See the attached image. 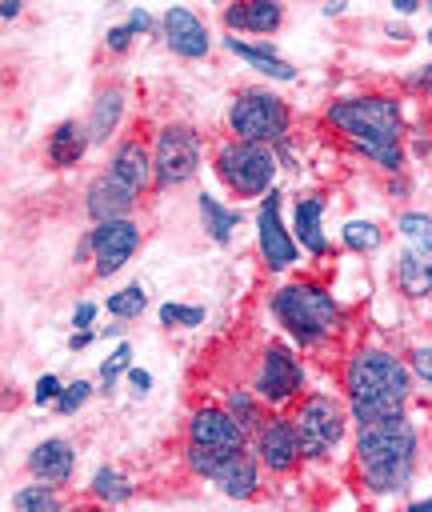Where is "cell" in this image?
I'll return each instance as SVG.
<instances>
[{
	"label": "cell",
	"instance_id": "1",
	"mask_svg": "<svg viewBox=\"0 0 432 512\" xmlns=\"http://www.w3.org/2000/svg\"><path fill=\"white\" fill-rule=\"evenodd\" d=\"M356 464L372 492H400L416 464V432L404 412L360 424L356 436Z\"/></svg>",
	"mask_w": 432,
	"mask_h": 512
},
{
	"label": "cell",
	"instance_id": "2",
	"mask_svg": "<svg viewBox=\"0 0 432 512\" xmlns=\"http://www.w3.org/2000/svg\"><path fill=\"white\" fill-rule=\"evenodd\" d=\"M328 124H336L380 168H388V172L400 168V160H404V152H400V104L392 96L340 100L328 108Z\"/></svg>",
	"mask_w": 432,
	"mask_h": 512
},
{
	"label": "cell",
	"instance_id": "3",
	"mask_svg": "<svg viewBox=\"0 0 432 512\" xmlns=\"http://www.w3.org/2000/svg\"><path fill=\"white\" fill-rule=\"evenodd\" d=\"M344 388H348L352 416L360 424H372V420H384V416L400 412V404L408 396V368L388 352L364 348L348 360Z\"/></svg>",
	"mask_w": 432,
	"mask_h": 512
},
{
	"label": "cell",
	"instance_id": "4",
	"mask_svg": "<svg viewBox=\"0 0 432 512\" xmlns=\"http://www.w3.org/2000/svg\"><path fill=\"white\" fill-rule=\"evenodd\" d=\"M272 312L276 320L300 340V344H316L336 328V304L320 284H288L272 296Z\"/></svg>",
	"mask_w": 432,
	"mask_h": 512
},
{
	"label": "cell",
	"instance_id": "5",
	"mask_svg": "<svg viewBox=\"0 0 432 512\" xmlns=\"http://www.w3.org/2000/svg\"><path fill=\"white\" fill-rule=\"evenodd\" d=\"M228 124L244 144H268L288 132V108L272 92H244L228 108Z\"/></svg>",
	"mask_w": 432,
	"mask_h": 512
},
{
	"label": "cell",
	"instance_id": "6",
	"mask_svg": "<svg viewBox=\"0 0 432 512\" xmlns=\"http://www.w3.org/2000/svg\"><path fill=\"white\" fill-rule=\"evenodd\" d=\"M216 172L224 176V184L240 196H260L268 184H272V172H276V160L264 144H244V140H232L216 152Z\"/></svg>",
	"mask_w": 432,
	"mask_h": 512
},
{
	"label": "cell",
	"instance_id": "7",
	"mask_svg": "<svg viewBox=\"0 0 432 512\" xmlns=\"http://www.w3.org/2000/svg\"><path fill=\"white\" fill-rule=\"evenodd\" d=\"M292 428H296V440H300L304 456H324L344 436V412L332 396H308L300 404V412L292 416Z\"/></svg>",
	"mask_w": 432,
	"mask_h": 512
},
{
	"label": "cell",
	"instance_id": "8",
	"mask_svg": "<svg viewBox=\"0 0 432 512\" xmlns=\"http://www.w3.org/2000/svg\"><path fill=\"white\" fill-rule=\"evenodd\" d=\"M200 164V136L184 124H168L156 136V152H152V176L156 188H172L184 184Z\"/></svg>",
	"mask_w": 432,
	"mask_h": 512
},
{
	"label": "cell",
	"instance_id": "9",
	"mask_svg": "<svg viewBox=\"0 0 432 512\" xmlns=\"http://www.w3.org/2000/svg\"><path fill=\"white\" fill-rule=\"evenodd\" d=\"M88 248L96 252V272L100 276H112L140 248V228L132 220H108V224H100L88 236Z\"/></svg>",
	"mask_w": 432,
	"mask_h": 512
},
{
	"label": "cell",
	"instance_id": "10",
	"mask_svg": "<svg viewBox=\"0 0 432 512\" xmlns=\"http://www.w3.org/2000/svg\"><path fill=\"white\" fill-rule=\"evenodd\" d=\"M188 444L220 448V452H244V428L224 408H196L188 424Z\"/></svg>",
	"mask_w": 432,
	"mask_h": 512
},
{
	"label": "cell",
	"instance_id": "11",
	"mask_svg": "<svg viewBox=\"0 0 432 512\" xmlns=\"http://www.w3.org/2000/svg\"><path fill=\"white\" fill-rule=\"evenodd\" d=\"M300 388V364L288 348L272 344L260 360V372H256V392L268 400V404H284L288 396H296Z\"/></svg>",
	"mask_w": 432,
	"mask_h": 512
},
{
	"label": "cell",
	"instance_id": "12",
	"mask_svg": "<svg viewBox=\"0 0 432 512\" xmlns=\"http://www.w3.org/2000/svg\"><path fill=\"white\" fill-rule=\"evenodd\" d=\"M256 224H260V252H264V264L268 268H288L292 260H296V240L284 232V224H280V192H272L268 188V196H264V204H260V212H256Z\"/></svg>",
	"mask_w": 432,
	"mask_h": 512
},
{
	"label": "cell",
	"instance_id": "13",
	"mask_svg": "<svg viewBox=\"0 0 432 512\" xmlns=\"http://www.w3.org/2000/svg\"><path fill=\"white\" fill-rule=\"evenodd\" d=\"M256 452L260 460L272 468V472H288L300 456V440H296V428L292 420H268L260 428V440H256Z\"/></svg>",
	"mask_w": 432,
	"mask_h": 512
},
{
	"label": "cell",
	"instance_id": "14",
	"mask_svg": "<svg viewBox=\"0 0 432 512\" xmlns=\"http://www.w3.org/2000/svg\"><path fill=\"white\" fill-rule=\"evenodd\" d=\"M132 200H136V192H128L112 172H104V176H96V180L88 184V212H92V220H100V224H108V220H128Z\"/></svg>",
	"mask_w": 432,
	"mask_h": 512
},
{
	"label": "cell",
	"instance_id": "15",
	"mask_svg": "<svg viewBox=\"0 0 432 512\" xmlns=\"http://www.w3.org/2000/svg\"><path fill=\"white\" fill-rule=\"evenodd\" d=\"M164 40H168L172 52H180L188 60L208 52V32H204V24L188 8H168L164 12Z\"/></svg>",
	"mask_w": 432,
	"mask_h": 512
},
{
	"label": "cell",
	"instance_id": "16",
	"mask_svg": "<svg viewBox=\"0 0 432 512\" xmlns=\"http://www.w3.org/2000/svg\"><path fill=\"white\" fill-rule=\"evenodd\" d=\"M128 192H144L148 188V176H152V156L140 148V140H124L120 148H116V156H112V168H108Z\"/></svg>",
	"mask_w": 432,
	"mask_h": 512
},
{
	"label": "cell",
	"instance_id": "17",
	"mask_svg": "<svg viewBox=\"0 0 432 512\" xmlns=\"http://www.w3.org/2000/svg\"><path fill=\"white\" fill-rule=\"evenodd\" d=\"M28 468L44 484H64L72 476V444L68 440H44V444H36L32 456H28Z\"/></svg>",
	"mask_w": 432,
	"mask_h": 512
},
{
	"label": "cell",
	"instance_id": "18",
	"mask_svg": "<svg viewBox=\"0 0 432 512\" xmlns=\"http://www.w3.org/2000/svg\"><path fill=\"white\" fill-rule=\"evenodd\" d=\"M216 484H220V492L224 496H236V500H244V496H252L256 492V480H260V472H256V460L248 456V452H236L216 476H212Z\"/></svg>",
	"mask_w": 432,
	"mask_h": 512
},
{
	"label": "cell",
	"instance_id": "19",
	"mask_svg": "<svg viewBox=\"0 0 432 512\" xmlns=\"http://www.w3.org/2000/svg\"><path fill=\"white\" fill-rule=\"evenodd\" d=\"M228 28H248V32H272L280 24V4L272 0H248V4H232L224 12Z\"/></svg>",
	"mask_w": 432,
	"mask_h": 512
},
{
	"label": "cell",
	"instance_id": "20",
	"mask_svg": "<svg viewBox=\"0 0 432 512\" xmlns=\"http://www.w3.org/2000/svg\"><path fill=\"white\" fill-rule=\"evenodd\" d=\"M88 140H92V136H88V128H84V124H76V120L56 124V132H52V140H48V156H52V164H56V168L76 164V160L84 156Z\"/></svg>",
	"mask_w": 432,
	"mask_h": 512
},
{
	"label": "cell",
	"instance_id": "21",
	"mask_svg": "<svg viewBox=\"0 0 432 512\" xmlns=\"http://www.w3.org/2000/svg\"><path fill=\"white\" fill-rule=\"evenodd\" d=\"M320 216H324V200H320V196L296 200V240H300L308 252H316V256L328 248V240H324V232H320Z\"/></svg>",
	"mask_w": 432,
	"mask_h": 512
},
{
	"label": "cell",
	"instance_id": "22",
	"mask_svg": "<svg viewBox=\"0 0 432 512\" xmlns=\"http://www.w3.org/2000/svg\"><path fill=\"white\" fill-rule=\"evenodd\" d=\"M396 276H400V288L408 296H428L432 292V260L416 248L400 252V264H396Z\"/></svg>",
	"mask_w": 432,
	"mask_h": 512
},
{
	"label": "cell",
	"instance_id": "23",
	"mask_svg": "<svg viewBox=\"0 0 432 512\" xmlns=\"http://www.w3.org/2000/svg\"><path fill=\"white\" fill-rule=\"evenodd\" d=\"M120 108H124V100H120V92H116V88L100 92V96H96V104H92L88 136H92V140H108V132H112V128H116V120H120Z\"/></svg>",
	"mask_w": 432,
	"mask_h": 512
},
{
	"label": "cell",
	"instance_id": "24",
	"mask_svg": "<svg viewBox=\"0 0 432 512\" xmlns=\"http://www.w3.org/2000/svg\"><path fill=\"white\" fill-rule=\"evenodd\" d=\"M228 48H232L236 56H244L248 64H256L260 72H268V76H276V80H292V76H296V72H292V68H288V64L280 60V56H272V52H264V48H252V44H240L236 36L228 40Z\"/></svg>",
	"mask_w": 432,
	"mask_h": 512
},
{
	"label": "cell",
	"instance_id": "25",
	"mask_svg": "<svg viewBox=\"0 0 432 512\" xmlns=\"http://www.w3.org/2000/svg\"><path fill=\"white\" fill-rule=\"evenodd\" d=\"M200 220H204V228H208V236L212 240H228L232 236V228H236V216L228 212V208H220L212 196H200Z\"/></svg>",
	"mask_w": 432,
	"mask_h": 512
},
{
	"label": "cell",
	"instance_id": "26",
	"mask_svg": "<svg viewBox=\"0 0 432 512\" xmlns=\"http://www.w3.org/2000/svg\"><path fill=\"white\" fill-rule=\"evenodd\" d=\"M12 504L20 512H60V496L52 492V484H28L12 496Z\"/></svg>",
	"mask_w": 432,
	"mask_h": 512
},
{
	"label": "cell",
	"instance_id": "27",
	"mask_svg": "<svg viewBox=\"0 0 432 512\" xmlns=\"http://www.w3.org/2000/svg\"><path fill=\"white\" fill-rule=\"evenodd\" d=\"M92 492H96L104 504H120V500L132 496V484H128L116 468H100V472L92 476Z\"/></svg>",
	"mask_w": 432,
	"mask_h": 512
},
{
	"label": "cell",
	"instance_id": "28",
	"mask_svg": "<svg viewBox=\"0 0 432 512\" xmlns=\"http://www.w3.org/2000/svg\"><path fill=\"white\" fill-rule=\"evenodd\" d=\"M400 236H404L416 252H432V216H424V212H404V216H400Z\"/></svg>",
	"mask_w": 432,
	"mask_h": 512
},
{
	"label": "cell",
	"instance_id": "29",
	"mask_svg": "<svg viewBox=\"0 0 432 512\" xmlns=\"http://www.w3.org/2000/svg\"><path fill=\"white\" fill-rule=\"evenodd\" d=\"M144 304H148V296H144V288H140V284L120 288V292H112V296H108V312H112V316H120V320L140 316V312H144Z\"/></svg>",
	"mask_w": 432,
	"mask_h": 512
},
{
	"label": "cell",
	"instance_id": "30",
	"mask_svg": "<svg viewBox=\"0 0 432 512\" xmlns=\"http://www.w3.org/2000/svg\"><path fill=\"white\" fill-rule=\"evenodd\" d=\"M232 456H236V452H220V448H204V444H188V464H192V472H200V476H216Z\"/></svg>",
	"mask_w": 432,
	"mask_h": 512
},
{
	"label": "cell",
	"instance_id": "31",
	"mask_svg": "<svg viewBox=\"0 0 432 512\" xmlns=\"http://www.w3.org/2000/svg\"><path fill=\"white\" fill-rule=\"evenodd\" d=\"M344 244L352 252H372V248H380V228L372 220H348L344 224Z\"/></svg>",
	"mask_w": 432,
	"mask_h": 512
},
{
	"label": "cell",
	"instance_id": "32",
	"mask_svg": "<svg viewBox=\"0 0 432 512\" xmlns=\"http://www.w3.org/2000/svg\"><path fill=\"white\" fill-rule=\"evenodd\" d=\"M160 320H164L168 328H172V324H176V328H196V324L204 320V308H188V304H164V308H160Z\"/></svg>",
	"mask_w": 432,
	"mask_h": 512
},
{
	"label": "cell",
	"instance_id": "33",
	"mask_svg": "<svg viewBox=\"0 0 432 512\" xmlns=\"http://www.w3.org/2000/svg\"><path fill=\"white\" fill-rule=\"evenodd\" d=\"M88 392H92V388H88V380H76V384H68V388L60 392V400H56V408H60V412L68 416V412H76V408H80V404L88 400Z\"/></svg>",
	"mask_w": 432,
	"mask_h": 512
},
{
	"label": "cell",
	"instance_id": "34",
	"mask_svg": "<svg viewBox=\"0 0 432 512\" xmlns=\"http://www.w3.org/2000/svg\"><path fill=\"white\" fill-rule=\"evenodd\" d=\"M128 356H132V348H128V344H120V348H116V352H112V356L104 360V368H100L104 384H112V380H116V376H120V372L128 368Z\"/></svg>",
	"mask_w": 432,
	"mask_h": 512
},
{
	"label": "cell",
	"instance_id": "35",
	"mask_svg": "<svg viewBox=\"0 0 432 512\" xmlns=\"http://www.w3.org/2000/svg\"><path fill=\"white\" fill-rule=\"evenodd\" d=\"M228 408H232V416L240 420V428H252V424H256V408H252V400H248L244 392H232V396H228Z\"/></svg>",
	"mask_w": 432,
	"mask_h": 512
},
{
	"label": "cell",
	"instance_id": "36",
	"mask_svg": "<svg viewBox=\"0 0 432 512\" xmlns=\"http://www.w3.org/2000/svg\"><path fill=\"white\" fill-rule=\"evenodd\" d=\"M412 372H416L424 384H432V348H416V352H412Z\"/></svg>",
	"mask_w": 432,
	"mask_h": 512
},
{
	"label": "cell",
	"instance_id": "37",
	"mask_svg": "<svg viewBox=\"0 0 432 512\" xmlns=\"http://www.w3.org/2000/svg\"><path fill=\"white\" fill-rule=\"evenodd\" d=\"M60 380L56 376H40V384H36V404H48V400H60Z\"/></svg>",
	"mask_w": 432,
	"mask_h": 512
},
{
	"label": "cell",
	"instance_id": "38",
	"mask_svg": "<svg viewBox=\"0 0 432 512\" xmlns=\"http://www.w3.org/2000/svg\"><path fill=\"white\" fill-rule=\"evenodd\" d=\"M408 88H412V92H428V96H432V64L416 68V72L408 76Z\"/></svg>",
	"mask_w": 432,
	"mask_h": 512
},
{
	"label": "cell",
	"instance_id": "39",
	"mask_svg": "<svg viewBox=\"0 0 432 512\" xmlns=\"http://www.w3.org/2000/svg\"><path fill=\"white\" fill-rule=\"evenodd\" d=\"M128 36H132V28H128V24L112 28V32H108V48H112V52H124V48H128Z\"/></svg>",
	"mask_w": 432,
	"mask_h": 512
},
{
	"label": "cell",
	"instance_id": "40",
	"mask_svg": "<svg viewBox=\"0 0 432 512\" xmlns=\"http://www.w3.org/2000/svg\"><path fill=\"white\" fill-rule=\"evenodd\" d=\"M92 316H96V304H80L72 320H76V328H88V324H92Z\"/></svg>",
	"mask_w": 432,
	"mask_h": 512
},
{
	"label": "cell",
	"instance_id": "41",
	"mask_svg": "<svg viewBox=\"0 0 432 512\" xmlns=\"http://www.w3.org/2000/svg\"><path fill=\"white\" fill-rule=\"evenodd\" d=\"M128 380H132V388H136V392H148V384H152V376H148V372H136V368L128 372Z\"/></svg>",
	"mask_w": 432,
	"mask_h": 512
},
{
	"label": "cell",
	"instance_id": "42",
	"mask_svg": "<svg viewBox=\"0 0 432 512\" xmlns=\"http://www.w3.org/2000/svg\"><path fill=\"white\" fill-rule=\"evenodd\" d=\"M128 28H132V32H144V28H148V12H140V8H136V12L128 16Z\"/></svg>",
	"mask_w": 432,
	"mask_h": 512
},
{
	"label": "cell",
	"instance_id": "43",
	"mask_svg": "<svg viewBox=\"0 0 432 512\" xmlns=\"http://www.w3.org/2000/svg\"><path fill=\"white\" fill-rule=\"evenodd\" d=\"M16 12H20V4H16V0H8V4H4V8H0V16H4V20H12V16H16Z\"/></svg>",
	"mask_w": 432,
	"mask_h": 512
},
{
	"label": "cell",
	"instance_id": "44",
	"mask_svg": "<svg viewBox=\"0 0 432 512\" xmlns=\"http://www.w3.org/2000/svg\"><path fill=\"white\" fill-rule=\"evenodd\" d=\"M88 340H92V336H88V332H76V336H72V348H84V344H88Z\"/></svg>",
	"mask_w": 432,
	"mask_h": 512
},
{
	"label": "cell",
	"instance_id": "45",
	"mask_svg": "<svg viewBox=\"0 0 432 512\" xmlns=\"http://www.w3.org/2000/svg\"><path fill=\"white\" fill-rule=\"evenodd\" d=\"M408 512H432V496H428V500H420V504H412Z\"/></svg>",
	"mask_w": 432,
	"mask_h": 512
},
{
	"label": "cell",
	"instance_id": "46",
	"mask_svg": "<svg viewBox=\"0 0 432 512\" xmlns=\"http://www.w3.org/2000/svg\"><path fill=\"white\" fill-rule=\"evenodd\" d=\"M72 512H100V508H72Z\"/></svg>",
	"mask_w": 432,
	"mask_h": 512
},
{
	"label": "cell",
	"instance_id": "47",
	"mask_svg": "<svg viewBox=\"0 0 432 512\" xmlns=\"http://www.w3.org/2000/svg\"><path fill=\"white\" fill-rule=\"evenodd\" d=\"M428 44H432V28H428Z\"/></svg>",
	"mask_w": 432,
	"mask_h": 512
},
{
	"label": "cell",
	"instance_id": "48",
	"mask_svg": "<svg viewBox=\"0 0 432 512\" xmlns=\"http://www.w3.org/2000/svg\"><path fill=\"white\" fill-rule=\"evenodd\" d=\"M428 8H432V4H428Z\"/></svg>",
	"mask_w": 432,
	"mask_h": 512
}]
</instances>
